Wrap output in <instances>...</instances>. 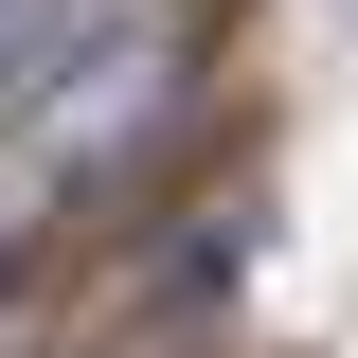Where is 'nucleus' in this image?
I'll list each match as a JSON object with an SVG mask.
<instances>
[{
	"label": "nucleus",
	"instance_id": "obj_1",
	"mask_svg": "<svg viewBox=\"0 0 358 358\" xmlns=\"http://www.w3.org/2000/svg\"><path fill=\"white\" fill-rule=\"evenodd\" d=\"M0 287H18V233H0Z\"/></svg>",
	"mask_w": 358,
	"mask_h": 358
}]
</instances>
